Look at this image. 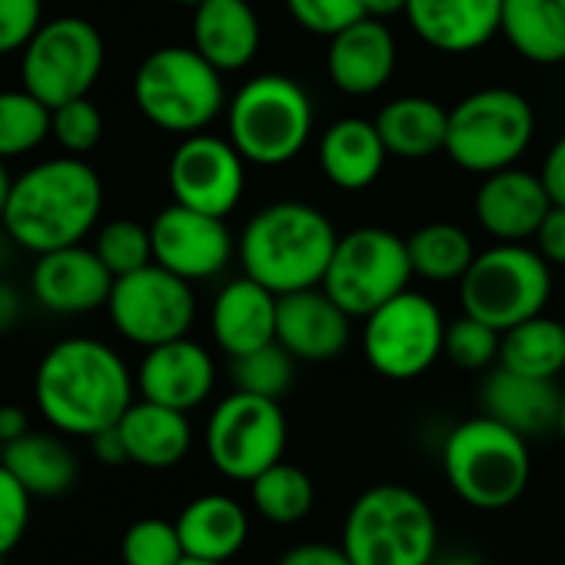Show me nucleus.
Returning <instances> with one entry per match:
<instances>
[{
	"label": "nucleus",
	"instance_id": "nucleus-1",
	"mask_svg": "<svg viewBox=\"0 0 565 565\" xmlns=\"http://www.w3.org/2000/svg\"><path fill=\"white\" fill-rule=\"evenodd\" d=\"M34 403L64 433L90 439L120 423L134 403V376L117 350L90 337L51 347L34 376Z\"/></svg>",
	"mask_w": 565,
	"mask_h": 565
},
{
	"label": "nucleus",
	"instance_id": "nucleus-2",
	"mask_svg": "<svg viewBox=\"0 0 565 565\" xmlns=\"http://www.w3.org/2000/svg\"><path fill=\"white\" fill-rule=\"evenodd\" d=\"M104 210V180L81 157H54L24 170L8 196V236L31 253H51L81 243Z\"/></svg>",
	"mask_w": 565,
	"mask_h": 565
},
{
	"label": "nucleus",
	"instance_id": "nucleus-3",
	"mask_svg": "<svg viewBox=\"0 0 565 565\" xmlns=\"http://www.w3.org/2000/svg\"><path fill=\"white\" fill-rule=\"evenodd\" d=\"M337 230L330 216L310 203L279 200L249 216L239 236L243 273L263 282L276 297L323 287Z\"/></svg>",
	"mask_w": 565,
	"mask_h": 565
},
{
	"label": "nucleus",
	"instance_id": "nucleus-4",
	"mask_svg": "<svg viewBox=\"0 0 565 565\" xmlns=\"http://www.w3.org/2000/svg\"><path fill=\"white\" fill-rule=\"evenodd\" d=\"M340 545L353 565H433L439 555L436 512L409 486H370L353 499Z\"/></svg>",
	"mask_w": 565,
	"mask_h": 565
},
{
	"label": "nucleus",
	"instance_id": "nucleus-5",
	"mask_svg": "<svg viewBox=\"0 0 565 565\" xmlns=\"http://www.w3.org/2000/svg\"><path fill=\"white\" fill-rule=\"evenodd\" d=\"M443 472L466 505L482 512L509 509L532 479L529 439L486 413L472 416L446 436Z\"/></svg>",
	"mask_w": 565,
	"mask_h": 565
},
{
	"label": "nucleus",
	"instance_id": "nucleus-6",
	"mask_svg": "<svg viewBox=\"0 0 565 565\" xmlns=\"http://www.w3.org/2000/svg\"><path fill=\"white\" fill-rule=\"evenodd\" d=\"M226 130L246 163L282 167L313 137V100L294 77L259 74L230 100Z\"/></svg>",
	"mask_w": 565,
	"mask_h": 565
},
{
	"label": "nucleus",
	"instance_id": "nucleus-7",
	"mask_svg": "<svg viewBox=\"0 0 565 565\" xmlns=\"http://www.w3.org/2000/svg\"><path fill=\"white\" fill-rule=\"evenodd\" d=\"M137 110L167 134H203L223 110V74L190 44L160 47L134 74Z\"/></svg>",
	"mask_w": 565,
	"mask_h": 565
},
{
	"label": "nucleus",
	"instance_id": "nucleus-8",
	"mask_svg": "<svg viewBox=\"0 0 565 565\" xmlns=\"http://www.w3.org/2000/svg\"><path fill=\"white\" fill-rule=\"evenodd\" d=\"M462 313L499 333L539 317L552 297V263L525 243H495L476 253L459 279Z\"/></svg>",
	"mask_w": 565,
	"mask_h": 565
},
{
	"label": "nucleus",
	"instance_id": "nucleus-9",
	"mask_svg": "<svg viewBox=\"0 0 565 565\" xmlns=\"http://www.w3.org/2000/svg\"><path fill=\"white\" fill-rule=\"evenodd\" d=\"M532 104L509 87H482L449 110L446 153L469 173H495L512 167L532 143Z\"/></svg>",
	"mask_w": 565,
	"mask_h": 565
},
{
	"label": "nucleus",
	"instance_id": "nucleus-10",
	"mask_svg": "<svg viewBox=\"0 0 565 565\" xmlns=\"http://www.w3.org/2000/svg\"><path fill=\"white\" fill-rule=\"evenodd\" d=\"M413 263L406 239L383 226H360L337 239L323 290L356 320L409 290Z\"/></svg>",
	"mask_w": 565,
	"mask_h": 565
},
{
	"label": "nucleus",
	"instance_id": "nucleus-11",
	"mask_svg": "<svg viewBox=\"0 0 565 565\" xmlns=\"http://www.w3.org/2000/svg\"><path fill=\"white\" fill-rule=\"evenodd\" d=\"M203 446L220 476L249 486L287 449V416L279 409V399L233 390L210 413Z\"/></svg>",
	"mask_w": 565,
	"mask_h": 565
},
{
	"label": "nucleus",
	"instance_id": "nucleus-12",
	"mask_svg": "<svg viewBox=\"0 0 565 565\" xmlns=\"http://www.w3.org/2000/svg\"><path fill=\"white\" fill-rule=\"evenodd\" d=\"M104 38L84 18H54L38 28L21 57L24 87L47 107L87 97L104 71Z\"/></svg>",
	"mask_w": 565,
	"mask_h": 565
},
{
	"label": "nucleus",
	"instance_id": "nucleus-13",
	"mask_svg": "<svg viewBox=\"0 0 565 565\" xmlns=\"http://www.w3.org/2000/svg\"><path fill=\"white\" fill-rule=\"evenodd\" d=\"M443 343L446 320L439 307L413 290H403L363 320V356L393 383L429 373L443 356Z\"/></svg>",
	"mask_w": 565,
	"mask_h": 565
},
{
	"label": "nucleus",
	"instance_id": "nucleus-14",
	"mask_svg": "<svg viewBox=\"0 0 565 565\" xmlns=\"http://www.w3.org/2000/svg\"><path fill=\"white\" fill-rule=\"evenodd\" d=\"M107 313L124 340L150 350L190 333L196 320V300L190 279L150 263L114 279Z\"/></svg>",
	"mask_w": 565,
	"mask_h": 565
},
{
	"label": "nucleus",
	"instance_id": "nucleus-15",
	"mask_svg": "<svg viewBox=\"0 0 565 565\" xmlns=\"http://www.w3.org/2000/svg\"><path fill=\"white\" fill-rule=\"evenodd\" d=\"M243 167L246 160L230 140H220L210 134H190L173 150L170 167H167L173 203H183L210 216L233 213L246 183Z\"/></svg>",
	"mask_w": 565,
	"mask_h": 565
},
{
	"label": "nucleus",
	"instance_id": "nucleus-16",
	"mask_svg": "<svg viewBox=\"0 0 565 565\" xmlns=\"http://www.w3.org/2000/svg\"><path fill=\"white\" fill-rule=\"evenodd\" d=\"M150 239H153V263L190 282L213 279L216 273L226 269L233 256V236L223 216H210L183 203H170L153 216Z\"/></svg>",
	"mask_w": 565,
	"mask_h": 565
},
{
	"label": "nucleus",
	"instance_id": "nucleus-17",
	"mask_svg": "<svg viewBox=\"0 0 565 565\" xmlns=\"http://www.w3.org/2000/svg\"><path fill=\"white\" fill-rule=\"evenodd\" d=\"M114 290V273L104 266L97 249L81 243L41 253L31 273V294L51 313L77 317L107 307Z\"/></svg>",
	"mask_w": 565,
	"mask_h": 565
},
{
	"label": "nucleus",
	"instance_id": "nucleus-18",
	"mask_svg": "<svg viewBox=\"0 0 565 565\" xmlns=\"http://www.w3.org/2000/svg\"><path fill=\"white\" fill-rule=\"evenodd\" d=\"M350 320L323 287L282 294L276 303V343L303 363H327L350 347Z\"/></svg>",
	"mask_w": 565,
	"mask_h": 565
},
{
	"label": "nucleus",
	"instance_id": "nucleus-19",
	"mask_svg": "<svg viewBox=\"0 0 565 565\" xmlns=\"http://www.w3.org/2000/svg\"><path fill=\"white\" fill-rule=\"evenodd\" d=\"M476 220L479 226L499 243H525L539 233L545 213L552 210V196L542 177L505 167L486 173L482 186L476 190Z\"/></svg>",
	"mask_w": 565,
	"mask_h": 565
},
{
	"label": "nucleus",
	"instance_id": "nucleus-20",
	"mask_svg": "<svg viewBox=\"0 0 565 565\" xmlns=\"http://www.w3.org/2000/svg\"><path fill=\"white\" fill-rule=\"evenodd\" d=\"M213 386H216L213 356L186 337L150 347L137 370L140 396L150 403L180 409V413L203 406L210 399Z\"/></svg>",
	"mask_w": 565,
	"mask_h": 565
},
{
	"label": "nucleus",
	"instance_id": "nucleus-21",
	"mask_svg": "<svg viewBox=\"0 0 565 565\" xmlns=\"http://www.w3.org/2000/svg\"><path fill=\"white\" fill-rule=\"evenodd\" d=\"M330 81L347 97H373L396 71V38L380 18H360L330 38Z\"/></svg>",
	"mask_w": 565,
	"mask_h": 565
},
{
	"label": "nucleus",
	"instance_id": "nucleus-22",
	"mask_svg": "<svg viewBox=\"0 0 565 565\" xmlns=\"http://www.w3.org/2000/svg\"><path fill=\"white\" fill-rule=\"evenodd\" d=\"M413 34L439 54H472L502 28V0H409Z\"/></svg>",
	"mask_w": 565,
	"mask_h": 565
},
{
	"label": "nucleus",
	"instance_id": "nucleus-23",
	"mask_svg": "<svg viewBox=\"0 0 565 565\" xmlns=\"http://www.w3.org/2000/svg\"><path fill=\"white\" fill-rule=\"evenodd\" d=\"M276 303L279 297L266 290L253 276L230 279L213 300L210 330L216 347L236 360L276 340Z\"/></svg>",
	"mask_w": 565,
	"mask_h": 565
},
{
	"label": "nucleus",
	"instance_id": "nucleus-24",
	"mask_svg": "<svg viewBox=\"0 0 565 565\" xmlns=\"http://www.w3.org/2000/svg\"><path fill=\"white\" fill-rule=\"evenodd\" d=\"M482 413L525 439L545 436L558 429L562 390L555 380L522 376L505 366H495L482 383Z\"/></svg>",
	"mask_w": 565,
	"mask_h": 565
},
{
	"label": "nucleus",
	"instance_id": "nucleus-25",
	"mask_svg": "<svg viewBox=\"0 0 565 565\" xmlns=\"http://www.w3.org/2000/svg\"><path fill=\"white\" fill-rule=\"evenodd\" d=\"M193 47L220 74L249 67L259 51V18L249 0H200L193 8Z\"/></svg>",
	"mask_w": 565,
	"mask_h": 565
},
{
	"label": "nucleus",
	"instance_id": "nucleus-26",
	"mask_svg": "<svg viewBox=\"0 0 565 565\" xmlns=\"http://www.w3.org/2000/svg\"><path fill=\"white\" fill-rule=\"evenodd\" d=\"M173 522L183 552L193 558L230 562L233 555L243 552L249 539V512L243 509V502L223 492H203L190 499Z\"/></svg>",
	"mask_w": 565,
	"mask_h": 565
},
{
	"label": "nucleus",
	"instance_id": "nucleus-27",
	"mask_svg": "<svg viewBox=\"0 0 565 565\" xmlns=\"http://www.w3.org/2000/svg\"><path fill=\"white\" fill-rule=\"evenodd\" d=\"M386 143L376 130V120L343 117L320 137V170L340 190H366L380 180L386 167Z\"/></svg>",
	"mask_w": 565,
	"mask_h": 565
},
{
	"label": "nucleus",
	"instance_id": "nucleus-28",
	"mask_svg": "<svg viewBox=\"0 0 565 565\" xmlns=\"http://www.w3.org/2000/svg\"><path fill=\"white\" fill-rule=\"evenodd\" d=\"M130 462L143 469H173L186 459L193 446V429L186 413L150 403L140 396V403H130V409L117 423Z\"/></svg>",
	"mask_w": 565,
	"mask_h": 565
},
{
	"label": "nucleus",
	"instance_id": "nucleus-29",
	"mask_svg": "<svg viewBox=\"0 0 565 565\" xmlns=\"http://www.w3.org/2000/svg\"><path fill=\"white\" fill-rule=\"evenodd\" d=\"M0 462H4L34 499H61L77 486L81 462L74 449L54 436V433H24L14 443H4L0 449Z\"/></svg>",
	"mask_w": 565,
	"mask_h": 565
},
{
	"label": "nucleus",
	"instance_id": "nucleus-30",
	"mask_svg": "<svg viewBox=\"0 0 565 565\" xmlns=\"http://www.w3.org/2000/svg\"><path fill=\"white\" fill-rule=\"evenodd\" d=\"M499 34L529 64H565V0H502Z\"/></svg>",
	"mask_w": 565,
	"mask_h": 565
},
{
	"label": "nucleus",
	"instance_id": "nucleus-31",
	"mask_svg": "<svg viewBox=\"0 0 565 565\" xmlns=\"http://www.w3.org/2000/svg\"><path fill=\"white\" fill-rule=\"evenodd\" d=\"M376 130L390 153L403 160H423L446 150L449 110L429 97H396L376 114Z\"/></svg>",
	"mask_w": 565,
	"mask_h": 565
},
{
	"label": "nucleus",
	"instance_id": "nucleus-32",
	"mask_svg": "<svg viewBox=\"0 0 565 565\" xmlns=\"http://www.w3.org/2000/svg\"><path fill=\"white\" fill-rule=\"evenodd\" d=\"M499 366L522 373V376H539V380H555L565 370V320L552 317H532L512 330L502 333V350H499Z\"/></svg>",
	"mask_w": 565,
	"mask_h": 565
},
{
	"label": "nucleus",
	"instance_id": "nucleus-33",
	"mask_svg": "<svg viewBox=\"0 0 565 565\" xmlns=\"http://www.w3.org/2000/svg\"><path fill=\"white\" fill-rule=\"evenodd\" d=\"M249 502L256 515L269 525H297L310 515L317 489L307 469L279 459L249 482Z\"/></svg>",
	"mask_w": 565,
	"mask_h": 565
},
{
	"label": "nucleus",
	"instance_id": "nucleus-34",
	"mask_svg": "<svg viewBox=\"0 0 565 565\" xmlns=\"http://www.w3.org/2000/svg\"><path fill=\"white\" fill-rule=\"evenodd\" d=\"M413 273L429 282H459L476 259L469 233L456 223H426L406 236Z\"/></svg>",
	"mask_w": 565,
	"mask_h": 565
},
{
	"label": "nucleus",
	"instance_id": "nucleus-35",
	"mask_svg": "<svg viewBox=\"0 0 565 565\" xmlns=\"http://www.w3.org/2000/svg\"><path fill=\"white\" fill-rule=\"evenodd\" d=\"M51 137V107L28 87L0 90V160L24 157Z\"/></svg>",
	"mask_w": 565,
	"mask_h": 565
},
{
	"label": "nucleus",
	"instance_id": "nucleus-36",
	"mask_svg": "<svg viewBox=\"0 0 565 565\" xmlns=\"http://www.w3.org/2000/svg\"><path fill=\"white\" fill-rule=\"evenodd\" d=\"M294 376H297V356L276 340L233 360V386L266 399H279L294 386Z\"/></svg>",
	"mask_w": 565,
	"mask_h": 565
},
{
	"label": "nucleus",
	"instance_id": "nucleus-37",
	"mask_svg": "<svg viewBox=\"0 0 565 565\" xmlns=\"http://www.w3.org/2000/svg\"><path fill=\"white\" fill-rule=\"evenodd\" d=\"M120 558L124 565H180L186 552L177 522L160 515L137 519L120 539Z\"/></svg>",
	"mask_w": 565,
	"mask_h": 565
},
{
	"label": "nucleus",
	"instance_id": "nucleus-38",
	"mask_svg": "<svg viewBox=\"0 0 565 565\" xmlns=\"http://www.w3.org/2000/svg\"><path fill=\"white\" fill-rule=\"evenodd\" d=\"M97 256L104 259V266L117 276L137 273L143 266L153 263V239H150V226L137 223V220H110L100 226L97 243H94Z\"/></svg>",
	"mask_w": 565,
	"mask_h": 565
},
{
	"label": "nucleus",
	"instance_id": "nucleus-39",
	"mask_svg": "<svg viewBox=\"0 0 565 565\" xmlns=\"http://www.w3.org/2000/svg\"><path fill=\"white\" fill-rule=\"evenodd\" d=\"M499 350H502V333L469 313H462L456 323L446 327V343H443V356L469 373L489 370L492 363H499Z\"/></svg>",
	"mask_w": 565,
	"mask_h": 565
},
{
	"label": "nucleus",
	"instance_id": "nucleus-40",
	"mask_svg": "<svg viewBox=\"0 0 565 565\" xmlns=\"http://www.w3.org/2000/svg\"><path fill=\"white\" fill-rule=\"evenodd\" d=\"M51 137L71 157L90 153L100 143V137H104L100 107L90 97H77V100H67L61 107H51Z\"/></svg>",
	"mask_w": 565,
	"mask_h": 565
},
{
	"label": "nucleus",
	"instance_id": "nucleus-41",
	"mask_svg": "<svg viewBox=\"0 0 565 565\" xmlns=\"http://www.w3.org/2000/svg\"><path fill=\"white\" fill-rule=\"evenodd\" d=\"M290 11V18L317 34V38H333L343 28H350L353 21L366 18L363 11V0H282Z\"/></svg>",
	"mask_w": 565,
	"mask_h": 565
},
{
	"label": "nucleus",
	"instance_id": "nucleus-42",
	"mask_svg": "<svg viewBox=\"0 0 565 565\" xmlns=\"http://www.w3.org/2000/svg\"><path fill=\"white\" fill-rule=\"evenodd\" d=\"M31 492L28 486L0 462V558L11 555L31 525Z\"/></svg>",
	"mask_w": 565,
	"mask_h": 565
},
{
	"label": "nucleus",
	"instance_id": "nucleus-43",
	"mask_svg": "<svg viewBox=\"0 0 565 565\" xmlns=\"http://www.w3.org/2000/svg\"><path fill=\"white\" fill-rule=\"evenodd\" d=\"M41 24V0H0V57L24 51Z\"/></svg>",
	"mask_w": 565,
	"mask_h": 565
},
{
	"label": "nucleus",
	"instance_id": "nucleus-44",
	"mask_svg": "<svg viewBox=\"0 0 565 565\" xmlns=\"http://www.w3.org/2000/svg\"><path fill=\"white\" fill-rule=\"evenodd\" d=\"M276 565H353V558L340 542H297L276 558Z\"/></svg>",
	"mask_w": 565,
	"mask_h": 565
},
{
	"label": "nucleus",
	"instance_id": "nucleus-45",
	"mask_svg": "<svg viewBox=\"0 0 565 565\" xmlns=\"http://www.w3.org/2000/svg\"><path fill=\"white\" fill-rule=\"evenodd\" d=\"M532 239H535V249L552 266H565V203H552V210L545 213V220Z\"/></svg>",
	"mask_w": 565,
	"mask_h": 565
},
{
	"label": "nucleus",
	"instance_id": "nucleus-46",
	"mask_svg": "<svg viewBox=\"0 0 565 565\" xmlns=\"http://www.w3.org/2000/svg\"><path fill=\"white\" fill-rule=\"evenodd\" d=\"M539 177H542V183H545L552 203H565V137L555 140V147L548 150V157H545Z\"/></svg>",
	"mask_w": 565,
	"mask_h": 565
},
{
	"label": "nucleus",
	"instance_id": "nucleus-47",
	"mask_svg": "<svg viewBox=\"0 0 565 565\" xmlns=\"http://www.w3.org/2000/svg\"><path fill=\"white\" fill-rule=\"evenodd\" d=\"M90 452H94L97 462H104V466H124V462H130L127 446H124V436H120L117 426L100 429L97 436H90Z\"/></svg>",
	"mask_w": 565,
	"mask_h": 565
},
{
	"label": "nucleus",
	"instance_id": "nucleus-48",
	"mask_svg": "<svg viewBox=\"0 0 565 565\" xmlns=\"http://www.w3.org/2000/svg\"><path fill=\"white\" fill-rule=\"evenodd\" d=\"M21 320V294L11 287V282L0 279V337L11 333Z\"/></svg>",
	"mask_w": 565,
	"mask_h": 565
},
{
	"label": "nucleus",
	"instance_id": "nucleus-49",
	"mask_svg": "<svg viewBox=\"0 0 565 565\" xmlns=\"http://www.w3.org/2000/svg\"><path fill=\"white\" fill-rule=\"evenodd\" d=\"M24 433H31L28 413L21 406H0V443H14Z\"/></svg>",
	"mask_w": 565,
	"mask_h": 565
},
{
	"label": "nucleus",
	"instance_id": "nucleus-50",
	"mask_svg": "<svg viewBox=\"0 0 565 565\" xmlns=\"http://www.w3.org/2000/svg\"><path fill=\"white\" fill-rule=\"evenodd\" d=\"M406 4L409 0H363V11H366V18L386 21L393 14H406Z\"/></svg>",
	"mask_w": 565,
	"mask_h": 565
},
{
	"label": "nucleus",
	"instance_id": "nucleus-51",
	"mask_svg": "<svg viewBox=\"0 0 565 565\" xmlns=\"http://www.w3.org/2000/svg\"><path fill=\"white\" fill-rule=\"evenodd\" d=\"M433 565H486L482 558H476V555H469V552H456V555H446V558H433Z\"/></svg>",
	"mask_w": 565,
	"mask_h": 565
},
{
	"label": "nucleus",
	"instance_id": "nucleus-52",
	"mask_svg": "<svg viewBox=\"0 0 565 565\" xmlns=\"http://www.w3.org/2000/svg\"><path fill=\"white\" fill-rule=\"evenodd\" d=\"M11 186H14V177L8 173L4 160H0V216H4V206H8V196H11Z\"/></svg>",
	"mask_w": 565,
	"mask_h": 565
},
{
	"label": "nucleus",
	"instance_id": "nucleus-53",
	"mask_svg": "<svg viewBox=\"0 0 565 565\" xmlns=\"http://www.w3.org/2000/svg\"><path fill=\"white\" fill-rule=\"evenodd\" d=\"M180 565H230V562H210V558H193V555H186Z\"/></svg>",
	"mask_w": 565,
	"mask_h": 565
},
{
	"label": "nucleus",
	"instance_id": "nucleus-54",
	"mask_svg": "<svg viewBox=\"0 0 565 565\" xmlns=\"http://www.w3.org/2000/svg\"><path fill=\"white\" fill-rule=\"evenodd\" d=\"M558 436H562V443H565V390H562V416H558V429H555Z\"/></svg>",
	"mask_w": 565,
	"mask_h": 565
},
{
	"label": "nucleus",
	"instance_id": "nucleus-55",
	"mask_svg": "<svg viewBox=\"0 0 565 565\" xmlns=\"http://www.w3.org/2000/svg\"><path fill=\"white\" fill-rule=\"evenodd\" d=\"M167 4H183V8H196L200 0H167Z\"/></svg>",
	"mask_w": 565,
	"mask_h": 565
},
{
	"label": "nucleus",
	"instance_id": "nucleus-56",
	"mask_svg": "<svg viewBox=\"0 0 565 565\" xmlns=\"http://www.w3.org/2000/svg\"><path fill=\"white\" fill-rule=\"evenodd\" d=\"M0 253H4V243H0Z\"/></svg>",
	"mask_w": 565,
	"mask_h": 565
},
{
	"label": "nucleus",
	"instance_id": "nucleus-57",
	"mask_svg": "<svg viewBox=\"0 0 565 565\" xmlns=\"http://www.w3.org/2000/svg\"><path fill=\"white\" fill-rule=\"evenodd\" d=\"M0 449H4V443H0Z\"/></svg>",
	"mask_w": 565,
	"mask_h": 565
}]
</instances>
